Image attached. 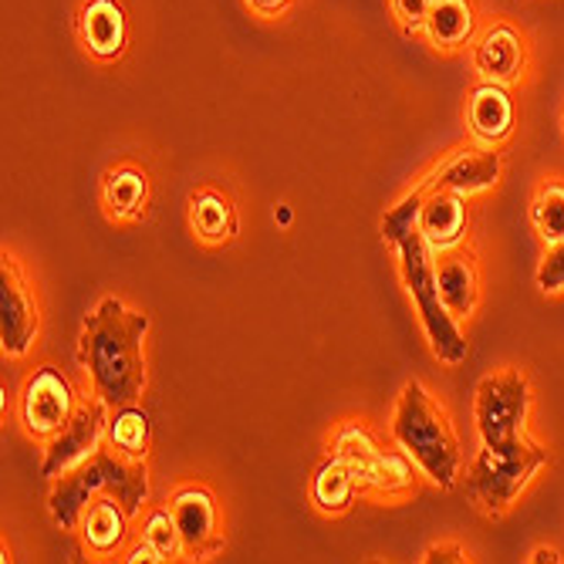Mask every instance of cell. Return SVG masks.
Instances as JSON below:
<instances>
[{
    "label": "cell",
    "instance_id": "10",
    "mask_svg": "<svg viewBox=\"0 0 564 564\" xmlns=\"http://www.w3.org/2000/svg\"><path fill=\"white\" fill-rule=\"evenodd\" d=\"M37 335V304L31 301V288L14 264V258H4L0 268V341L8 355H24Z\"/></svg>",
    "mask_w": 564,
    "mask_h": 564
},
{
    "label": "cell",
    "instance_id": "27",
    "mask_svg": "<svg viewBox=\"0 0 564 564\" xmlns=\"http://www.w3.org/2000/svg\"><path fill=\"white\" fill-rule=\"evenodd\" d=\"M433 0H392V14L402 28V34H420L426 28Z\"/></svg>",
    "mask_w": 564,
    "mask_h": 564
},
{
    "label": "cell",
    "instance_id": "11",
    "mask_svg": "<svg viewBox=\"0 0 564 564\" xmlns=\"http://www.w3.org/2000/svg\"><path fill=\"white\" fill-rule=\"evenodd\" d=\"M423 203H420V230L430 243L433 253L443 250H456L459 240L467 234V207H464V196L453 193V189H430L420 183Z\"/></svg>",
    "mask_w": 564,
    "mask_h": 564
},
{
    "label": "cell",
    "instance_id": "2",
    "mask_svg": "<svg viewBox=\"0 0 564 564\" xmlns=\"http://www.w3.org/2000/svg\"><path fill=\"white\" fill-rule=\"evenodd\" d=\"M149 318L129 312L119 297H101L91 315H85L78 338V362L91 376L95 395L109 405H135L145 389L142 338Z\"/></svg>",
    "mask_w": 564,
    "mask_h": 564
},
{
    "label": "cell",
    "instance_id": "30",
    "mask_svg": "<svg viewBox=\"0 0 564 564\" xmlns=\"http://www.w3.org/2000/svg\"><path fill=\"white\" fill-rule=\"evenodd\" d=\"M126 561H129V564H139V561H149V564H160L163 557H160L156 551H152V547H149V544L142 541V544H139V547H135V551H132V554H129Z\"/></svg>",
    "mask_w": 564,
    "mask_h": 564
},
{
    "label": "cell",
    "instance_id": "7",
    "mask_svg": "<svg viewBox=\"0 0 564 564\" xmlns=\"http://www.w3.org/2000/svg\"><path fill=\"white\" fill-rule=\"evenodd\" d=\"M106 409H109V402L98 395L75 409V416L65 423V430L47 440V449L41 459V477L55 480V477L68 474L72 467H78L82 459H88L101 446V436L109 433Z\"/></svg>",
    "mask_w": 564,
    "mask_h": 564
},
{
    "label": "cell",
    "instance_id": "6",
    "mask_svg": "<svg viewBox=\"0 0 564 564\" xmlns=\"http://www.w3.org/2000/svg\"><path fill=\"white\" fill-rule=\"evenodd\" d=\"M528 409H531V386L524 372L503 369V372L484 376L477 386V405H474L480 440L507 443V440L524 436Z\"/></svg>",
    "mask_w": 564,
    "mask_h": 564
},
{
    "label": "cell",
    "instance_id": "21",
    "mask_svg": "<svg viewBox=\"0 0 564 564\" xmlns=\"http://www.w3.org/2000/svg\"><path fill=\"white\" fill-rule=\"evenodd\" d=\"M358 487H362V484H358L355 470L345 464L341 456H332L328 464L315 474L312 497H315V503L325 510V514H341V510L351 507Z\"/></svg>",
    "mask_w": 564,
    "mask_h": 564
},
{
    "label": "cell",
    "instance_id": "26",
    "mask_svg": "<svg viewBox=\"0 0 564 564\" xmlns=\"http://www.w3.org/2000/svg\"><path fill=\"white\" fill-rule=\"evenodd\" d=\"M538 288L544 294L564 291V240L547 243L544 258H541V268H538Z\"/></svg>",
    "mask_w": 564,
    "mask_h": 564
},
{
    "label": "cell",
    "instance_id": "32",
    "mask_svg": "<svg viewBox=\"0 0 564 564\" xmlns=\"http://www.w3.org/2000/svg\"><path fill=\"white\" fill-rule=\"evenodd\" d=\"M278 220H281V224H291V210H288V207H284V210H281V214H278Z\"/></svg>",
    "mask_w": 564,
    "mask_h": 564
},
{
    "label": "cell",
    "instance_id": "31",
    "mask_svg": "<svg viewBox=\"0 0 564 564\" xmlns=\"http://www.w3.org/2000/svg\"><path fill=\"white\" fill-rule=\"evenodd\" d=\"M528 561H534V564H544V561H547V564H557V561H561V554H557L554 547H538Z\"/></svg>",
    "mask_w": 564,
    "mask_h": 564
},
{
    "label": "cell",
    "instance_id": "23",
    "mask_svg": "<svg viewBox=\"0 0 564 564\" xmlns=\"http://www.w3.org/2000/svg\"><path fill=\"white\" fill-rule=\"evenodd\" d=\"M531 224L544 243L564 240V180H544L531 199Z\"/></svg>",
    "mask_w": 564,
    "mask_h": 564
},
{
    "label": "cell",
    "instance_id": "33",
    "mask_svg": "<svg viewBox=\"0 0 564 564\" xmlns=\"http://www.w3.org/2000/svg\"><path fill=\"white\" fill-rule=\"evenodd\" d=\"M561 126H564V122H561Z\"/></svg>",
    "mask_w": 564,
    "mask_h": 564
},
{
    "label": "cell",
    "instance_id": "29",
    "mask_svg": "<svg viewBox=\"0 0 564 564\" xmlns=\"http://www.w3.org/2000/svg\"><path fill=\"white\" fill-rule=\"evenodd\" d=\"M247 4L258 14H264V18H274V14H281L288 8V0H247Z\"/></svg>",
    "mask_w": 564,
    "mask_h": 564
},
{
    "label": "cell",
    "instance_id": "19",
    "mask_svg": "<svg viewBox=\"0 0 564 564\" xmlns=\"http://www.w3.org/2000/svg\"><path fill=\"white\" fill-rule=\"evenodd\" d=\"M430 41L443 51H456L464 47L474 31H477V18H474V4L470 0H433L426 28Z\"/></svg>",
    "mask_w": 564,
    "mask_h": 564
},
{
    "label": "cell",
    "instance_id": "22",
    "mask_svg": "<svg viewBox=\"0 0 564 564\" xmlns=\"http://www.w3.org/2000/svg\"><path fill=\"white\" fill-rule=\"evenodd\" d=\"M145 196H149V183L145 173L122 166L116 173L106 176V210L116 220H135L145 210Z\"/></svg>",
    "mask_w": 564,
    "mask_h": 564
},
{
    "label": "cell",
    "instance_id": "25",
    "mask_svg": "<svg viewBox=\"0 0 564 564\" xmlns=\"http://www.w3.org/2000/svg\"><path fill=\"white\" fill-rule=\"evenodd\" d=\"M142 541L156 551L163 561H170V557H176L183 551V538H180V528H176L170 510H152L145 528H142Z\"/></svg>",
    "mask_w": 564,
    "mask_h": 564
},
{
    "label": "cell",
    "instance_id": "9",
    "mask_svg": "<svg viewBox=\"0 0 564 564\" xmlns=\"http://www.w3.org/2000/svg\"><path fill=\"white\" fill-rule=\"evenodd\" d=\"M335 456H341L345 464L355 470L358 484L362 487H372V490H402L409 487V467L402 456H386L372 436L362 430V426H345L335 440Z\"/></svg>",
    "mask_w": 564,
    "mask_h": 564
},
{
    "label": "cell",
    "instance_id": "15",
    "mask_svg": "<svg viewBox=\"0 0 564 564\" xmlns=\"http://www.w3.org/2000/svg\"><path fill=\"white\" fill-rule=\"evenodd\" d=\"M514 98H510L507 85L497 82H484L470 91L467 98V126L474 132V139H480L484 145H497L503 142L510 132H514Z\"/></svg>",
    "mask_w": 564,
    "mask_h": 564
},
{
    "label": "cell",
    "instance_id": "3",
    "mask_svg": "<svg viewBox=\"0 0 564 564\" xmlns=\"http://www.w3.org/2000/svg\"><path fill=\"white\" fill-rule=\"evenodd\" d=\"M95 494L116 497L126 507V514L135 518L142 510L145 494H149L145 464L139 456H129L116 446L112 449L98 446L88 459H82L78 467L55 477V490H51V497H47L51 518H55V524L65 531L78 528L85 507Z\"/></svg>",
    "mask_w": 564,
    "mask_h": 564
},
{
    "label": "cell",
    "instance_id": "18",
    "mask_svg": "<svg viewBox=\"0 0 564 564\" xmlns=\"http://www.w3.org/2000/svg\"><path fill=\"white\" fill-rule=\"evenodd\" d=\"M189 224L203 243H227L237 237V214L217 189H199L189 199Z\"/></svg>",
    "mask_w": 564,
    "mask_h": 564
},
{
    "label": "cell",
    "instance_id": "13",
    "mask_svg": "<svg viewBox=\"0 0 564 564\" xmlns=\"http://www.w3.org/2000/svg\"><path fill=\"white\" fill-rule=\"evenodd\" d=\"M170 514L180 528V538H183V551L186 554H210L217 551L224 541L217 538V507H214V497L203 490V487H186L173 497L170 503Z\"/></svg>",
    "mask_w": 564,
    "mask_h": 564
},
{
    "label": "cell",
    "instance_id": "14",
    "mask_svg": "<svg viewBox=\"0 0 564 564\" xmlns=\"http://www.w3.org/2000/svg\"><path fill=\"white\" fill-rule=\"evenodd\" d=\"M78 31L95 58L112 62L129 44V21L119 0H85L78 14Z\"/></svg>",
    "mask_w": 564,
    "mask_h": 564
},
{
    "label": "cell",
    "instance_id": "4",
    "mask_svg": "<svg viewBox=\"0 0 564 564\" xmlns=\"http://www.w3.org/2000/svg\"><path fill=\"white\" fill-rule=\"evenodd\" d=\"M392 436L402 446V453L413 459L436 487L443 490L456 487L464 453H459V443L446 413L416 379L402 386L395 416H392Z\"/></svg>",
    "mask_w": 564,
    "mask_h": 564
},
{
    "label": "cell",
    "instance_id": "1",
    "mask_svg": "<svg viewBox=\"0 0 564 564\" xmlns=\"http://www.w3.org/2000/svg\"><path fill=\"white\" fill-rule=\"evenodd\" d=\"M420 203H423V193H420V186H413V193H405L386 214L382 237L399 253L402 284L416 304V315L423 322L433 355L446 366H459V362H467L470 345H467V335L456 325V315L443 304L440 281H436V253L430 250V243L420 230Z\"/></svg>",
    "mask_w": 564,
    "mask_h": 564
},
{
    "label": "cell",
    "instance_id": "5",
    "mask_svg": "<svg viewBox=\"0 0 564 564\" xmlns=\"http://www.w3.org/2000/svg\"><path fill=\"white\" fill-rule=\"evenodd\" d=\"M547 449L528 436L507 443H484L474 464L467 467V497L487 518L507 514L531 477L547 464Z\"/></svg>",
    "mask_w": 564,
    "mask_h": 564
},
{
    "label": "cell",
    "instance_id": "24",
    "mask_svg": "<svg viewBox=\"0 0 564 564\" xmlns=\"http://www.w3.org/2000/svg\"><path fill=\"white\" fill-rule=\"evenodd\" d=\"M109 440L116 449L129 453V456H145L149 446V413L135 405H119V413L109 420Z\"/></svg>",
    "mask_w": 564,
    "mask_h": 564
},
{
    "label": "cell",
    "instance_id": "16",
    "mask_svg": "<svg viewBox=\"0 0 564 564\" xmlns=\"http://www.w3.org/2000/svg\"><path fill=\"white\" fill-rule=\"evenodd\" d=\"M474 65L487 82L510 85L524 72V37L510 24H494L474 47Z\"/></svg>",
    "mask_w": 564,
    "mask_h": 564
},
{
    "label": "cell",
    "instance_id": "28",
    "mask_svg": "<svg viewBox=\"0 0 564 564\" xmlns=\"http://www.w3.org/2000/svg\"><path fill=\"white\" fill-rule=\"evenodd\" d=\"M420 561H426V564H459V561H470V554L459 547V544H433V547H426V554L420 557Z\"/></svg>",
    "mask_w": 564,
    "mask_h": 564
},
{
    "label": "cell",
    "instance_id": "20",
    "mask_svg": "<svg viewBox=\"0 0 564 564\" xmlns=\"http://www.w3.org/2000/svg\"><path fill=\"white\" fill-rule=\"evenodd\" d=\"M126 507L112 497H101L95 503L85 507V514H82V538L85 544L95 551V554H109L122 544L126 538Z\"/></svg>",
    "mask_w": 564,
    "mask_h": 564
},
{
    "label": "cell",
    "instance_id": "17",
    "mask_svg": "<svg viewBox=\"0 0 564 564\" xmlns=\"http://www.w3.org/2000/svg\"><path fill=\"white\" fill-rule=\"evenodd\" d=\"M436 281H440V294L449 312L456 318H470L477 307L480 281H477V268L467 253H459V250L436 253Z\"/></svg>",
    "mask_w": 564,
    "mask_h": 564
},
{
    "label": "cell",
    "instance_id": "8",
    "mask_svg": "<svg viewBox=\"0 0 564 564\" xmlns=\"http://www.w3.org/2000/svg\"><path fill=\"white\" fill-rule=\"evenodd\" d=\"M75 392L68 386V379L62 372H55L51 366L37 369L21 395V420L24 430L34 440H51L65 430V423L75 416Z\"/></svg>",
    "mask_w": 564,
    "mask_h": 564
},
{
    "label": "cell",
    "instance_id": "12",
    "mask_svg": "<svg viewBox=\"0 0 564 564\" xmlns=\"http://www.w3.org/2000/svg\"><path fill=\"white\" fill-rule=\"evenodd\" d=\"M500 173H503V160H500V152H494V149L456 152V156L443 160L423 180V186H430V189H453L459 196H470V193H484V189L497 186Z\"/></svg>",
    "mask_w": 564,
    "mask_h": 564
}]
</instances>
